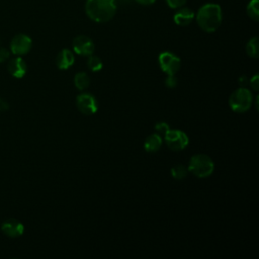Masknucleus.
Instances as JSON below:
<instances>
[{
	"label": "nucleus",
	"mask_w": 259,
	"mask_h": 259,
	"mask_svg": "<svg viewBox=\"0 0 259 259\" xmlns=\"http://www.w3.org/2000/svg\"><path fill=\"white\" fill-rule=\"evenodd\" d=\"M9 108V104L6 100L0 98V111H6Z\"/></svg>",
	"instance_id": "393cba45"
},
{
	"label": "nucleus",
	"mask_w": 259,
	"mask_h": 259,
	"mask_svg": "<svg viewBox=\"0 0 259 259\" xmlns=\"http://www.w3.org/2000/svg\"><path fill=\"white\" fill-rule=\"evenodd\" d=\"M136 1L138 4L140 5H144V6H148V5H152L156 2V0H134Z\"/></svg>",
	"instance_id": "a878e982"
},
{
	"label": "nucleus",
	"mask_w": 259,
	"mask_h": 259,
	"mask_svg": "<svg viewBox=\"0 0 259 259\" xmlns=\"http://www.w3.org/2000/svg\"><path fill=\"white\" fill-rule=\"evenodd\" d=\"M247 55L252 59H257L259 57V40L257 36L250 38L246 45Z\"/></svg>",
	"instance_id": "2eb2a0df"
},
{
	"label": "nucleus",
	"mask_w": 259,
	"mask_h": 259,
	"mask_svg": "<svg viewBox=\"0 0 259 259\" xmlns=\"http://www.w3.org/2000/svg\"><path fill=\"white\" fill-rule=\"evenodd\" d=\"M187 172H188L187 168L184 167L183 165H175L171 169V174H172L173 178L176 180H181V179L185 178L187 175Z\"/></svg>",
	"instance_id": "6ab92c4d"
},
{
	"label": "nucleus",
	"mask_w": 259,
	"mask_h": 259,
	"mask_svg": "<svg viewBox=\"0 0 259 259\" xmlns=\"http://www.w3.org/2000/svg\"><path fill=\"white\" fill-rule=\"evenodd\" d=\"M114 1H115L116 5H118V4H120V5H127V4H130L132 2V0H114Z\"/></svg>",
	"instance_id": "cd10ccee"
},
{
	"label": "nucleus",
	"mask_w": 259,
	"mask_h": 259,
	"mask_svg": "<svg viewBox=\"0 0 259 259\" xmlns=\"http://www.w3.org/2000/svg\"><path fill=\"white\" fill-rule=\"evenodd\" d=\"M73 50L76 54L81 56H90L93 54L95 46L93 40L86 35H78L73 39Z\"/></svg>",
	"instance_id": "1a4fd4ad"
},
{
	"label": "nucleus",
	"mask_w": 259,
	"mask_h": 259,
	"mask_svg": "<svg viewBox=\"0 0 259 259\" xmlns=\"http://www.w3.org/2000/svg\"><path fill=\"white\" fill-rule=\"evenodd\" d=\"M194 17L203 31L213 32L220 27L223 20L222 7L217 3H205L199 7Z\"/></svg>",
	"instance_id": "f257e3e1"
},
{
	"label": "nucleus",
	"mask_w": 259,
	"mask_h": 259,
	"mask_svg": "<svg viewBox=\"0 0 259 259\" xmlns=\"http://www.w3.org/2000/svg\"><path fill=\"white\" fill-rule=\"evenodd\" d=\"M74 62H75V57L73 53L68 49L62 50L56 58L57 67L61 70L69 69L74 64Z\"/></svg>",
	"instance_id": "ddd939ff"
},
{
	"label": "nucleus",
	"mask_w": 259,
	"mask_h": 259,
	"mask_svg": "<svg viewBox=\"0 0 259 259\" xmlns=\"http://www.w3.org/2000/svg\"><path fill=\"white\" fill-rule=\"evenodd\" d=\"M7 70L11 76L14 78H22L27 71V65L25 61L19 57H15L9 61L7 65Z\"/></svg>",
	"instance_id": "9b49d317"
},
{
	"label": "nucleus",
	"mask_w": 259,
	"mask_h": 259,
	"mask_svg": "<svg viewBox=\"0 0 259 259\" xmlns=\"http://www.w3.org/2000/svg\"><path fill=\"white\" fill-rule=\"evenodd\" d=\"M194 12L188 7H180L173 15L174 22L179 26H186L194 19Z\"/></svg>",
	"instance_id": "f8f14e48"
},
{
	"label": "nucleus",
	"mask_w": 259,
	"mask_h": 259,
	"mask_svg": "<svg viewBox=\"0 0 259 259\" xmlns=\"http://www.w3.org/2000/svg\"><path fill=\"white\" fill-rule=\"evenodd\" d=\"M117 5L114 0H86V15L93 21L103 23L109 21L115 14Z\"/></svg>",
	"instance_id": "f03ea898"
},
{
	"label": "nucleus",
	"mask_w": 259,
	"mask_h": 259,
	"mask_svg": "<svg viewBox=\"0 0 259 259\" xmlns=\"http://www.w3.org/2000/svg\"><path fill=\"white\" fill-rule=\"evenodd\" d=\"M1 231L9 238H18L24 232L23 225L15 219H7L1 224Z\"/></svg>",
	"instance_id": "9d476101"
},
{
	"label": "nucleus",
	"mask_w": 259,
	"mask_h": 259,
	"mask_svg": "<svg viewBox=\"0 0 259 259\" xmlns=\"http://www.w3.org/2000/svg\"><path fill=\"white\" fill-rule=\"evenodd\" d=\"M252 102H253L252 93L246 87H240L239 89L235 90L229 98L230 107L235 112L247 111L251 107Z\"/></svg>",
	"instance_id": "20e7f679"
},
{
	"label": "nucleus",
	"mask_w": 259,
	"mask_h": 259,
	"mask_svg": "<svg viewBox=\"0 0 259 259\" xmlns=\"http://www.w3.org/2000/svg\"><path fill=\"white\" fill-rule=\"evenodd\" d=\"M155 130L157 131V134H159L160 136H161V135L165 136V134H166L170 128H169L168 123H166V122H164V121H160V122L156 123Z\"/></svg>",
	"instance_id": "412c9836"
},
{
	"label": "nucleus",
	"mask_w": 259,
	"mask_h": 259,
	"mask_svg": "<svg viewBox=\"0 0 259 259\" xmlns=\"http://www.w3.org/2000/svg\"><path fill=\"white\" fill-rule=\"evenodd\" d=\"M249 81H250L249 83H250L251 87H252L255 91H257L258 88H259V77H258V75H257V74L254 75Z\"/></svg>",
	"instance_id": "b1692460"
},
{
	"label": "nucleus",
	"mask_w": 259,
	"mask_h": 259,
	"mask_svg": "<svg viewBox=\"0 0 259 259\" xmlns=\"http://www.w3.org/2000/svg\"><path fill=\"white\" fill-rule=\"evenodd\" d=\"M162 146V138L159 134H152L150 135L144 144V148L149 153L157 152Z\"/></svg>",
	"instance_id": "4468645a"
},
{
	"label": "nucleus",
	"mask_w": 259,
	"mask_h": 259,
	"mask_svg": "<svg viewBox=\"0 0 259 259\" xmlns=\"http://www.w3.org/2000/svg\"><path fill=\"white\" fill-rule=\"evenodd\" d=\"M246 10H247V14L252 20L254 21L259 20V0H250Z\"/></svg>",
	"instance_id": "f3484780"
},
{
	"label": "nucleus",
	"mask_w": 259,
	"mask_h": 259,
	"mask_svg": "<svg viewBox=\"0 0 259 259\" xmlns=\"http://www.w3.org/2000/svg\"><path fill=\"white\" fill-rule=\"evenodd\" d=\"M32 41L28 35L18 33L14 35L10 41V51L16 56H23L30 51Z\"/></svg>",
	"instance_id": "0eeeda50"
},
{
	"label": "nucleus",
	"mask_w": 259,
	"mask_h": 259,
	"mask_svg": "<svg viewBox=\"0 0 259 259\" xmlns=\"http://www.w3.org/2000/svg\"><path fill=\"white\" fill-rule=\"evenodd\" d=\"M74 84L77 89L84 90L90 84V78L85 72H79L74 77Z\"/></svg>",
	"instance_id": "dca6fc26"
},
{
	"label": "nucleus",
	"mask_w": 259,
	"mask_h": 259,
	"mask_svg": "<svg viewBox=\"0 0 259 259\" xmlns=\"http://www.w3.org/2000/svg\"><path fill=\"white\" fill-rule=\"evenodd\" d=\"M165 143L172 151H181L188 145V137L180 130H169L165 136Z\"/></svg>",
	"instance_id": "39448f33"
},
{
	"label": "nucleus",
	"mask_w": 259,
	"mask_h": 259,
	"mask_svg": "<svg viewBox=\"0 0 259 259\" xmlns=\"http://www.w3.org/2000/svg\"><path fill=\"white\" fill-rule=\"evenodd\" d=\"M187 0H165L168 7L172 9H178L180 7H183L185 5Z\"/></svg>",
	"instance_id": "aec40b11"
},
{
	"label": "nucleus",
	"mask_w": 259,
	"mask_h": 259,
	"mask_svg": "<svg viewBox=\"0 0 259 259\" xmlns=\"http://www.w3.org/2000/svg\"><path fill=\"white\" fill-rule=\"evenodd\" d=\"M165 84L169 88H174L177 85V79L175 78V75H168L165 80Z\"/></svg>",
	"instance_id": "4be33fe9"
},
{
	"label": "nucleus",
	"mask_w": 259,
	"mask_h": 259,
	"mask_svg": "<svg viewBox=\"0 0 259 259\" xmlns=\"http://www.w3.org/2000/svg\"><path fill=\"white\" fill-rule=\"evenodd\" d=\"M214 164L212 160L204 155L197 154L190 158L187 170L198 178H206L213 172Z\"/></svg>",
	"instance_id": "7ed1b4c3"
},
{
	"label": "nucleus",
	"mask_w": 259,
	"mask_h": 259,
	"mask_svg": "<svg viewBox=\"0 0 259 259\" xmlns=\"http://www.w3.org/2000/svg\"><path fill=\"white\" fill-rule=\"evenodd\" d=\"M249 80H248V78L246 77V76H241L240 78H239V84H240V86L241 87H245L249 82H248Z\"/></svg>",
	"instance_id": "bb28decb"
},
{
	"label": "nucleus",
	"mask_w": 259,
	"mask_h": 259,
	"mask_svg": "<svg viewBox=\"0 0 259 259\" xmlns=\"http://www.w3.org/2000/svg\"><path fill=\"white\" fill-rule=\"evenodd\" d=\"M159 66L163 72L167 75H175L176 72L180 69L181 61L180 59L171 52H163L159 55L158 58Z\"/></svg>",
	"instance_id": "423d86ee"
},
{
	"label": "nucleus",
	"mask_w": 259,
	"mask_h": 259,
	"mask_svg": "<svg viewBox=\"0 0 259 259\" xmlns=\"http://www.w3.org/2000/svg\"><path fill=\"white\" fill-rule=\"evenodd\" d=\"M76 104L78 109L86 115L93 114L98 109V103L95 97L90 93L79 94L76 98Z\"/></svg>",
	"instance_id": "6e6552de"
},
{
	"label": "nucleus",
	"mask_w": 259,
	"mask_h": 259,
	"mask_svg": "<svg viewBox=\"0 0 259 259\" xmlns=\"http://www.w3.org/2000/svg\"><path fill=\"white\" fill-rule=\"evenodd\" d=\"M10 57V52L6 48H0V64L7 61Z\"/></svg>",
	"instance_id": "5701e85b"
},
{
	"label": "nucleus",
	"mask_w": 259,
	"mask_h": 259,
	"mask_svg": "<svg viewBox=\"0 0 259 259\" xmlns=\"http://www.w3.org/2000/svg\"><path fill=\"white\" fill-rule=\"evenodd\" d=\"M87 66L92 72H97L102 69V61L100 60L99 57L90 55V56H88Z\"/></svg>",
	"instance_id": "a211bd4d"
}]
</instances>
